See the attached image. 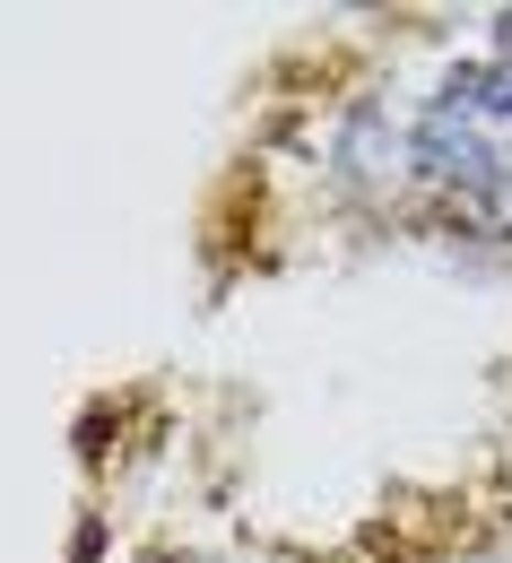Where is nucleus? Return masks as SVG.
I'll return each mask as SVG.
<instances>
[{
    "label": "nucleus",
    "mask_w": 512,
    "mask_h": 563,
    "mask_svg": "<svg viewBox=\"0 0 512 563\" xmlns=\"http://www.w3.org/2000/svg\"><path fill=\"white\" fill-rule=\"evenodd\" d=\"M348 183H366V191L426 183V174H417V131H391L382 113H357V122H348Z\"/></svg>",
    "instance_id": "1"
},
{
    "label": "nucleus",
    "mask_w": 512,
    "mask_h": 563,
    "mask_svg": "<svg viewBox=\"0 0 512 563\" xmlns=\"http://www.w3.org/2000/svg\"><path fill=\"white\" fill-rule=\"evenodd\" d=\"M504 44H512V35H504ZM504 87H512V70H504Z\"/></svg>",
    "instance_id": "2"
}]
</instances>
